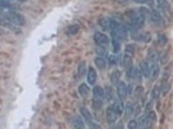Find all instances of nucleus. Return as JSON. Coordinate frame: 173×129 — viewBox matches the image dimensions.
<instances>
[{"label":"nucleus","instance_id":"cd10ccee","mask_svg":"<svg viewBox=\"0 0 173 129\" xmlns=\"http://www.w3.org/2000/svg\"><path fill=\"white\" fill-rule=\"evenodd\" d=\"M109 62H110V65H116L119 62V56H116V54L109 56Z\"/></svg>","mask_w":173,"mask_h":129},{"label":"nucleus","instance_id":"412c9836","mask_svg":"<svg viewBox=\"0 0 173 129\" xmlns=\"http://www.w3.org/2000/svg\"><path fill=\"white\" fill-rule=\"evenodd\" d=\"M120 79V71H114L110 75V80L112 84H118V80Z\"/></svg>","mask_w":173,"mask_h":129},{"label":"nucleus","instance_id":"6e6552de","mask_svg":"<svg viewBox=\"0 0 173 129\" xmlns=\"http://www.w3.org/2000/svg\"><path fill=\"white\" fill-rule=\"evenodd\" d=\"M118 116H119V115L115 113L112 107H109V108H107V111H106V117H107V122H109V123H114V122H116Z\"/></svg>","mask_w":173,"mask_h":129},{"label":"nucleus","instance_id":"9b49d317","mask_svg":"<svg viewBox=\"0 0 173 129\" xmlns=\"http://www.w3.org/2000/svg\"><path fill=\"white\" fill-rule=\"evenodd\" d=\"M86 80H88V84H94L96 83V80H97V72L94 71V68H89L88 70V75H86Z\"/></svg>","mask_w":173,"mask_h":129},{"label":"nucleus","instance_id":"f8f14e48","mask_svg":"<svg viewBox=\"0 0 173 129\" xmlns=\"http://www.w3.org/2000/svg\"><path fill=\"white\" fill-rule=\"evenodd\" d=\"M157 4H158V8L161 12L167 13V14L169 13V4H168L167 0H157Z\"/></svg>","mask_w":173,"mask_h":129},{"label":"nucleus","instance_id":"423d86ee","mask_svg":"<svg viewBox=\"0 0 173 129\" xmlns=\"http://www.w3.org/2000/svg\"><path fill=\"white\" fill-rule=\"evenodd\" d=\"M150 66V77L151 80H157V77L159 75V62H147Z\"/></svg>","mask_w":173,"mask_h":129},{"label":"nucleus","instance_id":"7c9ffc66","mask_svg":"<svg viewBox=\"0 0 173 129\" xmlns=\"http://www.w3.org/2000/svg\"><path fill=\"white\" fill-rule=\"evenodd\" d=\"M125 52H127L128 54H131V56H132V54L134 53V52H136V47L132 45V44H129V45L125 47Z\"/></svg>","mask_w":173,"mask_h":129},{"label":"nucleus","instance_id":"2eb2a0df","mask_svg":"<svg viewBox=\"0 0 173 129\" xmlns=\"http://www.w3.org/2000/svg\"><path fill=\"white\" fill-rule=\"evenodd\" d=\"M159 61V53L157 50H150L147 53V62H158Z\"/></svg>","mask_w":173,"mask_h":129},{"label":"nucleus","instance_id":"b1692460","mask_svg":"<svg viewBox=\"0 0 173 129\" xmlns=\"http://www.w3.org/2000/svg\"><path fill=\"white\" fill-rule=\"evenodd\" d=\"M93 107L96 110H100L102 107V98H93Z\"/></svg>","mask_w":173,"mask_h":129},{"label":"nucleus","instance_id":"1a4fd4ad","mask_svg":"<svg viewBox=\"0 0 173 129\" xmlns=\"http://www.w3.org/2000/svg\"><path fill=\"white\" fill-rule=\"evenodd\" d=\"M80 111H82V114H83V116L86 119V122H88L93 128H100V125H96V124H93V119H92V115L89 114V111L86 110V108H84V107H82L80 108Z\"/></svg>","mask_w":173,"mask_h":129},{"label":"nucleus","instance_id":"5701e85b","mask_svg":"<svg viewBox=\"0 0 173 129\" xmlns=\"http://www.w3.org/2000/svg\"><path fill=\"white\" fill-rule=\"evenodd\" d=\"M106 97H107V99L109 101H114V89H112L111 87H107L106 88Z\"/></svg>","mask_w":173,"mask_h":129},{"label":"nucleus","instance_id":"a878e982","mask_svg":"<svg viewBox=\"0 0 173 129\" xmlns=\"http://www.w3.org/2000/svg\"><path fill=\"white\" fill-rule=\"evenodd\" d=\"M84 72H85V63L82 62L79 65V68H77V77H82L84 75Z\"/></svg>","mask_w":173,"mask_h":129},{"label":"nucleus","instance_id":"f704fd0d","mask_svg":"<svg viewBox=\"0 0 173 129\" xmlns=\"http://www.w3.org/2000/svg\"><path fill=\"white\" fill-rule=\"evenodd\" d=\"M129 2H131V0H114V3H118V4H127Z\"/></svg>","mask_w":173,"mask_h":129},{"label":"nucleus","instance_id":"4c0bfd02","mask_svg":"<svg viewBox=\"0 0 173 129\" xmlns=\"http://www.w3.org/2000/svg\"><path fill=\"white\" fill-rule=\"evenodd\" d=\"M8 2H11V0H8Z\"/></svg>","mask_w":173,"mask_h":129},{"label":"nucleus","instance_id":"aec40b11","mask_svg":"<svg viewBox=\"0 0 173 129\" xmlns=\"http://www.w3.org/2000/svg\"><path fill=\"white\" fill-rule=\"evenodd\" d=\"M138 13H140L145 20H150V16H151V11L146 9V8H140V11H138Z\"/></svg>","mask_w":173,"mask_h":129},{"label":"nucleus","instance_id":"393cba45","mask_svg":"<svg viewBox=\"0 0 173 129\" xmlns=\"http://www.w3.org/2000/svg\"><path fill=\"white\" fill-rule=\"evenodd\" d=\"M96 53H97V56H102V57L107 56V52L105 50V47H101V45H98V48L96 49Z\"/></svg>","mask_w":173,"mask_h":129},{"label":"nucleus","instance_id":"4468645a","mask_svg":"<svg viewBox=\"0 0 173 129\" xmlns=\"http://www.w3.org/2000/svg\"><path fill=\"white\" fill-rule=\"evenodd\" d=\"M112 108L118 115H122L123 111H124V105H123V101H115L114 105H112Z\"/></svg>","mask_w":173,"mask_h":129},{"label":"nucleus","instance_id":"c85d7f7f","mask_svg":"<svg viewBox=\"0 0 173 129\" xmlns=\"http://www.w3.org/2000/svg\"><path fill=\"white\" fill-rule=\"evenodd\" d=\"M159 96H160V88L159 87H155L154 90H152V99L157 101L159 98Z\"/></svg>","mask_w":173,"mask_h":129},{"label":"nucleus","instance_id":"72a5a7b5","mask_svg":"<svg viewBox=\"0 0 173 129\" xmlns=\"http://www.w3.org/2000/svg\"><path fill=\"white\" fill-rule=\"evenodd\" d=\"M128 128H131V129L138 128V123H137V120H131V122L128 123Z\"/></svg>","mask_w":173,"mask_h":129},{"label":"nucleus","instance_id":"a211bd4d","mask_svg":"<svg viewBox=\"0 0 173 129\" xmlns=\"http://www.w3.org/2000/svg\"><path fill=\"white\" fill-rule=\"evenodd\" d=\"M72 125L76 127V128H84V123L80 116H72Z\"/></svg>","mask_w":173,"mask_h":129},{"label":"nucleus","instance_id":"f3484780","mask_svg":"<svg viewBox=\"0 0 173 129\" xmlns=\"http://www.w3.org/2000/svg\"><path fill=\"white\" fill-rule=\"evenodd\" d=\"M77 32H79V26H77V25H71L70 27L66 30V34H67V35H70V36L76 35Z\"/></svg>","mask_w":173,"mask_h":129},{"label":"nucleus","instance_id":"c9c22d12","mask_svg":"<svg viewBox=\"0 0 173 129\" xmlns=\"http://www.w3.org/2000/svg\"><path fill=\"white\" fill-rule=\"evenodd\" d=\"M142 90H143V88H142V87H137V88H136V93H137V96H141V94H142Z\"/></svg>","mask_w":173,"mask_h":129},{"label":"nucleus","instance_id":"6ab92c4d","mask_svg":"<svg viewBox=\"0 0 173 129\" xmlns=\"http://www.w3.org/2000/svg\"><path fill=\"white\" fill-rule=\"evenodd\" d=\"M79 93L82 94L83 97H86L89 94V87L86 84H80L79 85Z\"/></svg>","mask_w":173,"mask_h":129},{"label":"nucleus","instance_id":"c756f323","mask_svg":"<svg viewBox=\"0 0 173 129\" xmlns=\"http://www.w3.org/2000/svg\"><path fill=\"white\" fill-rule=\"evenodd\" d=\"M158 44L159 45H166L167 44V38H166V35H158Z\"/></svg>","mask_w":173,"mask_h":129},{"label":"nucleus","instance_id":"4be33fe9","mask_svg":"<svg viewBox=\"0 0 173 129\" xmlns=\"http://www.w3.org/2000/svg\"><path fill=\"white\" fill-rule=\"evenodd\" d=\"M124 111H125V116H127V119H128V117H131L132 114H133V105L128 103V105L125 106V108H124Z\"/></svg>","mask_w":173,"mask_h":129},{"label":"nucleus","instance_id":"dca6fc26","mask_svg":"<svg viewBox=\"0 0 173 129\" xmlns=\"http://www.w3.org/2000/svg\"><path fill=\"white\" fill-rule=\"evenodd\" d=\"M93 96H94V98H103L105 92H103V89L101 87H94L93 88Z\"/></svg>","mask_w":173,"mask_h":129},{"label":"nucleus","instance_id":"bb28decb","mask_svg":"<svg viewBox=\"0 0 173 129\" xmlns=\"http://www.w3.org/2000/svg\"><path fill=\"white\" fill-rule=\"evenodd\" d=\"M112 47H114V52H115V53H119V50H120V41L112 38Z\"/></svg>","mask_w":173,"mask_h":129},{"label":"nucleus","instance_id":"20e7f679","mask_svg":"<svg viewBox=\"0 0 173 129\" xmlns=\"http://www.w3.org/2000/svg\"><path fill=\"white\" fill-rule=\"evenodd\" d=\"M100 25L102 26L103 29H106V30H112L115 27V26L118 25V22L115 20H112V18H106V17H103V18L100 20Z\"/></svg>","mask_w":173,"mask_h":129},{"label":"nucleus","instance_id":"9d476101","mask_svg":"<svg viewBox=\"0 0 173 129\" xmlns=\"http://www.w3.org/2000/svg\"><path fill=\"white\" fill-rule=\"evenodd\" d=\"M94 65H96L100 70H103V68L106 67L107 62H106V59L105 57H102V56H97L96 58H94Z\"/></svg>","mask_w":173,"mask_h":129},{"label":"nucleus","instance_id":"f257e3e1","mask_svg":"<svg viewBox=\"0 0 173 129\" xmlns=\"http://www.w3.org/2000/svg\"><path fill=\"white\" fill-rule=\"evenodd\" d=\"M111 35H112V38L119 40V41L125 40L127 36H128V29H127V26H124L122 23H118L115 27L111 30Z\"/></svg>","mask_w":173,"mask_h":129},{"label":"nucleus","instance_id":"f03ea898","mask_svg":"<svg viewBox=\"0 0 173 129\" xmlns=\"http://www.w3.org/2000/svg\"><path fill=\"white\" fill-rule=\"evenodd\" d=\"M4 20H7L8 22H11L16 26H23L25 25V17L17 12H8V13H4Z\"/></svg>","mask_w":173,"mask_h":129},{"label":"nucleus","instance_id":"ddd939ff","mask_svg":"<svg viewBox=\"0 0 173 129\" xmlns=\"http://www.w3.org/2000/svg\"><path fill=\"white\" fill-rule=\"evenodd\" d=\"M140 70H141V72H142V75H143L145 77H150V66H149L147 61L141 62V65H140Z\"/></svg>","mask_w":173,"mask_h":129},{"label":"nucleus","instance_id":"39448f33","mask_svg":"<svg viewBox=\"0 0 173 129\" xmlns=\"http://www.w3.org/2000/svg\"><path fill=\"white\" fill-rule=\"evenodd\" d=\"M116 94H118V96L122 98V99H124V98L127 97V94H128V88H127L125 83L118 81V84H116Z\"/></svg>","mask_w":173,"mask_h":129},{"label":"nucleus","instance_id":"7ed1b4c3","mask_svg":"<svg viewBox=\"0 0 173 129\" xmlns=\"http://www.w3.org/2000/svg\"><path fill=\"white\" fill-rule=\"evenodd\" d=\"M94 41H96L97 45H101V47H105L106 48L109 45V43H110V39L105 35V34L96 32V34H94Z\"/></svg>","mask_w":173,"mask_h":129},{"label":"nucleus","instance_id":"473e14b6","mask_svg":"<svg viewBox=\"0 0 173 129\" xmlns=\"http://www.w3.org/2000/svg\"><path fill=\"white\" fill-rule=\"evenodd\" d=\"M160 90H161V93L163 94H167L168 93V90H169V85L167 84V83H164L161 87H160Z\"/></svg>","mask_w":173,"mask_h":129},{"label":"nucleus","instance_id":"2f4dec72","mask_svg":"<svg viewBox=\"0 0 173 129\" xmlns=\"http://www.w3.org/2000/svg\"><path fill=\"white\" fill-rule=\"evenodd\" d=\"M134 2L140 4H149L151 8L154 7V0H134Z\"/></svg>","mask_w":173,"mask_h":129},{"label":"nucleus","instance_id":"e433bc0d","mask_svg":"<svg viewBox=\"0 0 173 129\" xmlns=\"http://www.w3.org/2000/svg\"><path fill=\"white\" fill-rule=\"evenodd\" d=\"M21 2H26V0H21Z\"/></svg>","mask_w":173,"mask_h":129},{"label":"nucleus","instance_id":"0eeeda50","mask_svg":"<svg viewBox=\"0 0 173 129\" xmlns=\"http://www.w3.org/2000/svg\"><path fill=\"white\" fill-rule=\"evenodd\" d=\"M150 20L155 23V25H160L163 26V18H161V16L159 13V11H151V16H150Z\"/></svg>","mask_w":173,"mask_h":129}]
</instances>
